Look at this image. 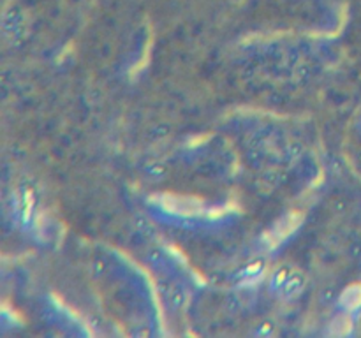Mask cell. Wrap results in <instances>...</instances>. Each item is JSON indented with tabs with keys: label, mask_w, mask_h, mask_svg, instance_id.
Listing matches in <instances>:
<instances>
[{
	"label": "cell",
	"mask_w": 361,
	"mask_h": 338,
	"mask_svg": "<svg viewBox=\"0 0 361 338\" xmlns=\"http://www.w3.org/2000/svg\"><path fill=\"white\" fill-rule=\"evenodd\" d=\"M286 276H288V271L286 270H279L275 275V284H286Z\"/></svg>",
	"instance_id": "obj_2"
},
{
	"label": "cell",
	"mask_w": 361,
	"mask_h": 338,
	"mask_svg": "<svg viewBox=\"0 0 361 338\" xmlns=\"http://www.w3.org/2000/svg\"><path fill=\"white\" fill-rule=\"evenodd\" d=\"M301 287H303L301 276H292V278L286 280V284H284V292L289 296H294V294H298Z\"/></svg>",
	"instance_id": "obj_1"
}]
</instances>
